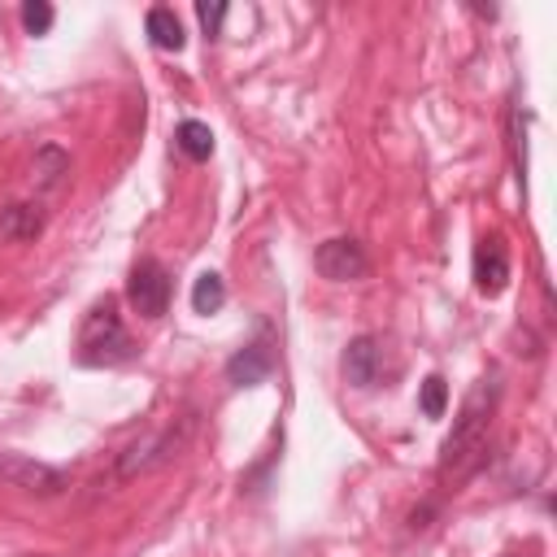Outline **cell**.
<instances>
[{"label": "cell", "mask_w": 557, "mask_h": 557, "mask_svg": "<svg viewBox=\"0 0 557 557\" xmlns=\"http://www.w3.org/2000/svg\"><path fill=\"white\" fill-rule=\"evenodd\" d=\"M496 401H501L496 375H492V379H479V384L470 388V397L462 401L457 423H453V431H449V440H444V449H440V475H444V479H466V475L483 462Z\"/></svg>", "instance_id": "cell-1"}, {"label": "cell", "mask_w": 557, "mask_h": 557, "mask_svg": "<svg viewBox=\"0 0 557 557\" xmlns=\"http://www.w3.org/2000/svg\"><path fill=\"white\" fill-rule=\"evenodd\" d=\"M79 349L88 366H114L131 358V336L122 327V319L114 314V306H96L79 332Z\"/></svg>", "instance_id": "cell-2"}, {"label": "cell", "mask_w": 557, "mask_h": 557, "mask_svg": "<svg viewBox=\"0 0 557 557\" xmlns=\"http://www.w3.org/2000/svg\"><path fill=\"white\" fill-rule=\"evenodd\" d=\"M127 301H131V310H135L140 319H161V314H166V306H170V274H166L161 261L144 257V261L131 270V278H127Z\"/></svg>", "instance_id": "cell-3"}, {"label": "cell", "mask_w": 557, "mask_h": 557, "mask_svg": "<svg viewBox=\"0 0 557 557\" xmlns=\"http://www.w3.org/2000/svg\"><path fill=\"white\" fill-rule=\"evenodd\" d=\"M0 483L23 488V492H40V496H57L66 488V475L49 462L27 457V453H0Z\"/></svg>", "instance_id": "cell-4"}, {"label": "cell", "mask_w": 557, "mask_h": 557, "mask_svg": "<svg viewBox=\"0 0 557 557\" xmlns=\"http://www.w3.org/2000/svg\"><path fill=\"white\" fill-rule=\"evenodd\" d=\"M192 427H196V418L192 414H183L179 423H170L161 436H153V440H144V444H135L127 457H122V479H131V475H144V470H153V466H161V462H170V453H179L183 449V440L192 436Z\"/></svg>", "instance_id": "cell-5"}, {"label": "cell", "mask_w": 557, "mask_h": 557, "mask_svg": "<svg viewBox=\"0 0 557 557\" xmlns=\"http://www.w3.org/2000/svg\"><path fill=\"white\" fill-rule=\"evenodd\" d=\"M314 265H319V274H323V278H332V284H353V278H362V274L371 270V261H366L362 244H358V239H349V235L327 239V244L314 252Z\"/></svg>", "instance_id": "cell-6"}, {"label": "cell", "mask_w": 557, "mask_h": 557, "mask_svg": "<svg viewBox=\"0 0 557 557\" xmlns=\"http://www.w3.org/2000/svg\"><path fill=\"white\" fill-rule=\"evenodd\" d=\"M509 284V252H505V239L501 235H488L479 239L475 248V288L483 297H501Z\"/></svg>", "instance_id": "cell-7"}, {"label": "cell", "mask_w": 557, "mask_h": 557, "mask_svg": "<svg viewBox=\"0 0 557 557\" xmlns=\"http://www.w3.org/2000/svg\"><path fill=\"white\" fill-rule=\"evenodd\" d=\"M270 366H274V358H270V345H265V340H257V345L239 349V353L226 362V379H231L235 388H257V384H265Z\"/></svg>", "instance_id": "cell-8"}, {"label": "cell", "mask_w": 557, "mask_h": 557, "mask_svg": "<svg viewBox=\"0 0 557 557\" xmlns=\"http://www.w3.org/2000/svg\"><path fill=\"white\" fill-rule=\"evenodd\" d=\"M345 375H349L353 388H371V384H375V375H379V349H375L371 336H358V340L349 345V353H345Z\"/></svg>", "instance_id": "cell-9"}, {"label": "cell", "mask_w": 557, "mask_h": 557, "mask_svg": "<svg viewBox=\"0 0 557 557\" xmlns=\"http://www.w3.org/2000/svg\"><path fill=\"white\" fill-rule=\"evenodd\" d=\"M40 231H44L40 205H14V209H5V218H0V235L5 239H36Z\"/></svg>", "instance_id": "cell-10"}, {"label": "cell", "mask_w": 557, "mask_h": 557, "mask_svg": "<svg viewBox=\"0 0 557 557\" xmlns=\"http://www.w3.org/2000/svg\"><path fill=\"white\" fill-rule=\"evenodd\" d=\"M148 40H153L157 49H166V53H179V49L187 44L183 23H179L170 10H153V14H148Z\"/></svg>", "instance_id": "cell-11"}, {"label": "cell", "mask_w": 557, "mask_h": 557, "mask_svg": "<svg viewBox=\"0 0 557 557\" xmlns=\"http://www.w3.org/2000/svg\"><path fill=\"white\" fill-rule=\"evenodd\" d=\"M222 301H226V284H222V274L205 270V274L196 278V288H192V310H196V314H218V310H222Z\"/></svg>", "instance_id": "cell-12"}, {"label": "cell", "mask_w": 557, "mask_h": 557, "mask_svg": "<svg viewBox=\"0 0 557 557\" xmlns=\"http://www.w3.org/2000/svg\"><path fill=\"white\" fill-rule=\"evenodd\" d=\"M179 148H183L192 161H209V157H213V131H209L205 122L187 118V122L179 127Z\"/></svg>", "instance_id": "cell-13"}, {"label": "cell", "mask_w": 557, "mask_h": 557, "mask_svg": "<svg viewBox=\"0 0 557 557\" xmlns=\"http://www.w3.org/2000/svg\"><path fill=\"white\" fill-rule=\"evenodd\" d=\"M70 170V157L57 148V144H49V148H40L36 153V183L40 187H57V179Z\"/></svg>", "instance_id": "cell-14"}, {"label": "cell", "mask_w": 557, "mask_h": 557, "mask_svg": "<svg viewBox=\"0 0 557 557\" xmlns=\"http://www.w3.org/2000/svg\"><path fill=\"white\" fill-rule=\"evenodd\" d=\"M418 405H423V414H427V418H444L449 384H444L440 375H427V379H423V397H418Z\"/></svg>", "instance_id": "cell-15"}, {"label": "cell", "mask_w": 557, "mask_h": 557, "mask_svg": "<svg viewBox=\"0 0 557 557\" xmlns=\"http://www.w3.org/2000/svg\"><path fill=\"white\" fill-rule=\"evenodd\" d=\"M23 27L31 36H49L53 31V5H49V0H27V5H23Z\"/></svg>", "instance_id": "cell-16"}, {"label": "cell", "mask_w": 557, "mask_h": 557, "mask_svg": "<svg viewBox=\"0 0 557 557\" xmlns=\"http://www.w3.org/2000/svg\"><path fill=\"white\" fill-rule=\"evenodd\" d=\"M196 18H200L205 36H222V18H226V5H222V0H200V5H196Z\"/></svg>", "instance_id": "cell-17"}]
</instances>
